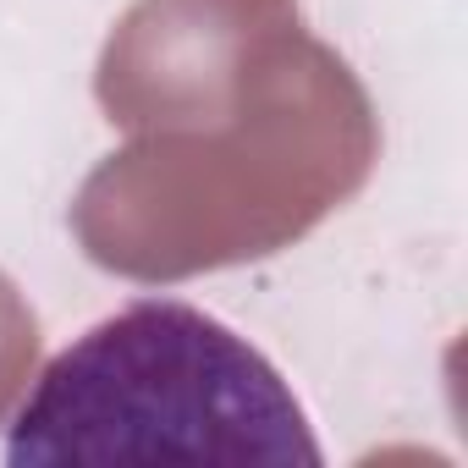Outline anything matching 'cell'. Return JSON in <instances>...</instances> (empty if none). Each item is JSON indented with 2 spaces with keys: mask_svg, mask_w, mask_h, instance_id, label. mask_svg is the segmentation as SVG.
Segmentation results:
<instances>
[{
  "mask_svg": "<svg viewBox=\"0 0 468 468\" xmlns=\"http://www.w3.org/2000/svg\"><path fill=\"white\" fill-rule=\"evenodd\" d=\"M364 111L347 67L287 28L226 122L204 127V138L149 133V144L111 154L89 176L72 226L89 260L144 282L271 254L358 187L347 171L282 160L287 138Z\"/></svg>",
  "mask_w": 468,
  "mask_h": 468,
  "instance_id": "obj_1",
  "label": "cell"
},
{
  "mask_svg": "<svg viewBox=\"0 0 468 468\" xmlns=\"http://www.w3.org/2000/svg\"><path fill=\"white\" fill-rule=\"evenodd\" d=\"M34 364H39V320L28 314L17 287L0 276V419H6L17 408V397L28 391Z\"/></svg>",
  "mask_w": 468,
  "mask_h": 468,
  "instance_id": "obj_4",
  "label": "cell"
},
{
  "mask_svg": "<svg viewBox=\"0 0 468 468\" xmlns=\"http://www.w3.org/2000/svg\"><path fill=\"white\" fill-rule=\"evenodd\" d=\"M287 28L292 0H144L105 45L100 105L133 133L215 127L249 100Z\"/></svg>",
  "mask_w": 468,
  "mask_h": 468,
  "instance_id": "obj_3",
  "label": "cell"
},
{
  "mask_svg": "<svg viewBox=\"0 0 468 468\" xmlns=\"http://www.w3.org/2000/svg\"><path fill=\"white\" fill-rule=\"evenodd\" d=\"M12 468L39 463H320L287 380L220 320L144 298L72 342L28 391Z\"/></svg>",
  "mask_w": 468,
  "mask_h": 468,
  "instance_id": "obj_2",
  "label": "cell"
}]
</instances>
